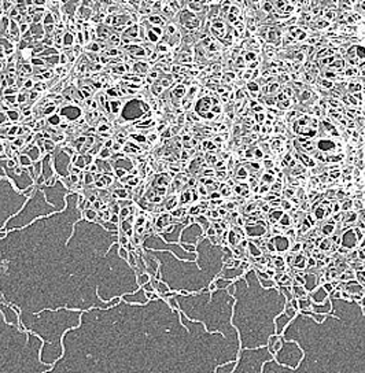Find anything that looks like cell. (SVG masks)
<instances>
[{
    "label": "cell",
    "mask_w": 365,
    "mask_h": 373,
    "mask_svg": "<svg viewBox=\"0 0 365 373\" xmlns=\"http://www.w3.org/2000/svg\"><path fill=\"white\" fill-rule=\"evenodd\" d=\"M180 22L188 30H195L201 26V21L198 19L196 15L189 10H182L180 13Z\"/></svg>",
    "instance_id": "cell-1"
},
{
    "label": "cell",
    "mask_w": 365,
    "mask_h": 373,
    "mask_svg": "<svg viewBox=\"0 0 365 373\" xmlns=\"http://www.w3.org/2000/svg\"><path fill=\"white\" fill-rule=\"evenodd\" d=\"M209 30H210V33H213V34H214V36L217 37V39H220V40H222V39H224V37L226 36V34H228V30H226L225 22H224L222 19H220V18H216V19L211 21Z\"/></svg>",
    "instance_id": "cell-2"
},
{
    "label": "cell",
    "mask_w": 365,
    "mask_h": 373,
    "mask_svg": "<svg viewBox=\"0 0 365 373\" xmlns=\"http://www.w3.org/2000/svg\"><path fill=\"white\" fill-rule=\"evenodd\" d=\"M287 30H288V34H290L293 39L297 40V41H303V40H306L307 36H309V34L306 33V30H303L302 28H299L298 25L288 26Z\"/></svg>",
    "instance_id": "cell-3"
},
{
    "label": "cell",
    "mask_w": 365,
    "mask_h": 373,
    "mask_svg": "<svg viewBox=\"0 0 365 373\" xmlns=\"http://www.w3.org/2000/svg\"><path fill=\"white\" fill-rule=\"evenodd\" d=\"M318 148L323 151V152H331V151H334V148H335L336 145V143L334 140H328V139H321V140L318 141Z\"/></svg>",
    "instance_id": "cell-4"
},
{
    "label": "cell",
    "mask_w": 365,
    "mask_h": 373,
    "mask_svg": "<svg viewBox=\"0 0 365 373\" xmlns=\"http://www.w3.org/2000/svg\"><path fill=\"white\" fill-rule=\"evenodd\" d=\"M247 91H249L250 96H253V97H259V96H261V93H259L261 88H259V85L255 83L254 80L247 83Z\"/></svg>",
    "instance_id": "cell-5"
},
{
    "label": "cell",
    "mask_w": 365,
    "mask_h": 373,
    "mask_svg": "<svg viewBox=\"0 0 365 373\" xmlns=\"http://www.w3.org/2000/svg\"><path fill=\"white\" fill-rule=\"evenodd\" d=\"M313 25H314V28H316V29H328V28L331 26V22H329V21H327V19H324L323 17H320V18H316V19H314Z\"/></svg>",
    "instance_id": "cell-6"
},
{
    "label": "cell",
    "mask_w": 365,
    "mask_h": 373,
    "mask_svg": "<svg viewBox=\"0 0 365 373\" xmlns=\"http://www.w3.org/2000/svg\"><path fill=\"white\" fill-rule=\"evenodd\" d=\"M321 17L324 18V19L332 22L334 19H336V13L334 11V8H331V7H327V8H324V11L321 13Z\"/></svg>",
    "instance_id": "cell-7"
},
{
    "label": "cell",
    "mask_w": 365,
    "mask_h": 373,
    "mask_svg": "<svg viewBox=\"0 0 365 373\" xmlns=\"http://www.w3.org/2000/svg\"><path fill=\"white\" fill-rule=\"evenodd\" d=\"M354 51H355V56L360 60H365V45L357 44V45H354Z\"/></svg>",
    "instance_id": "cell-8"
},
{
    "label": "cell",
    "mask_w": 365,
    "mask_h": 373,
    "mask_svg": "<svg viewBox=\"0 0 365 373\" xmlns=\"http://www.w3.org/2000/svg\"><path fill=\"white\" fill-rule=\"evenodd\" d=\"M148 21L154 26H163L165 25V19H162V17H159V15H151Z\"/></svg>",
    "instance_id": "cell-9"
},
{
    "label": "cell",
    "mask_w": 365,
    "mask_h": 373,
    "mask_svg": "<svg viewBox=\"0 0 365 373\" xmlns=\"http://www.w3.org/2000/svg\"><path fill=\"white\" fill-rule=\"evenodd\" d=\"M262 11H264L265 14H272L274 11V6L272 1H269V0H265L264 3H262Z\"/></svg>",
    "instance_id": "cell-10"
},
{
    "label": "cell",
    "mask_w": 365,
    "mask_h": 373,
    "mask_svg": "<svg viewBox=\"0 0 365 373\" xmlns=\"http://www.w3.org/2000/svg\"><path fill=\"white\" fill-rule=\"evenodd\" d=\"M347 87H349V91H350L351 93H357V92H361V91H362V84L361 83H354V81H351Z\"/></svg>",
    "instance_id": "cell-11"
},
{
    "label": "cell",
    "mask_w": 365,
    "mask_h": 373,
    "mask_svg": "<svg viewBox=\"0 0 365 373\" xmlns=\"http://www.w3.org/2000/svg\"><path fill=\"white\" fill-rule=\"evenodd\" d=\"M279 83H273V84H270V85H268V87H265L264 88V93H266V95H270V93H276L279 91Z\"/></svg>",
    "instance_id": "cell-12"
},
{
    "label": "cell",
    "mask_w": 365,
    "mask_h": 373,
    "mask_svg": "<svg viewBox=\"0 0 365 373\" xmlns=\"http://www.w3.org/2000/svg\"><path fill=\"white\" fill-rule=\"evenodd\" d=\"M235 78H236L235 72H226V73H224V76H222V81H224V83H233Z\"/></svg>",
    "instance_id": "cell-13"
},
{
    "label": "cell",
    "mask_w": 365,
    "mask_h": 373,
    "mask_svg": "<svg viewBox=\"0 0 365 373\" xmlns=\"http://www.w3.org/2000/svg\"><path fill=\"white\" fill-rule=\"evenodd\" d=\"M339 7H342L346 13H350L353 10V3H351V0H342L339 3Z\"/></svg>",
    "instance_id": "cell-14"
},
{
    "label": "cell",
    "mask_w": 365,
    "mask_h": 373,
    "mask_svg": "<svg viewBox=\"0 0 365 373\" xmlns=\"http://www.w3.org/2000/svg\"><path fill=\"white\" fill-rule=\"evenodd\" d=\"M320 85L323 88H325V89H331L334 88V84L332 81H328V78H320Z\"/></svg>",
    "instance_id": "cell-15"
},
{
    "label": "cell",
    "mask_w": 365,
    "mask_h": 373,
    "mask_svg": "<svg viewBox=\"0 0 365 373\" xmlns=\"http://www.w3.org/2000/svg\"><path fill=\"white\" fill-rule=\"evenodd\" d=\"M228 14H233V15H238V17H239V15L242 14V11H240L239 6H236V4H232V6H231V8H229V13H228Z\"/></svg>",
    "instance_id": "cell-16"
},
{
    "label": "cell",
    "mask_w": 365,
    "mask_h": 373,
    "mask_svg": "<svg viewBox=\"0 0 365 373\" xmlns=\"http://www.w3.org/2000/svg\"><path fill=\"white\" fill-rule=\"evenodd\" d=\"M166 32H168L169 34H177L178 33L177 28H176V25L174 24H168V26H166Z\"/></svg>",
    "instance_id": "cell-17"
},
{
    "label": "cell",
    "mask_w": 365,
    "mask_h": 373,
    "mask_svg": "<svg viewBox=\"0 0 365 373\" xmlns=\"http://www.w3.org/2000/svg\"><path fill=\"white\" fill-rule=\"evenodd\" d=\"M323 233L327 235V236H328V235H332V233H334V225H332V224L325 225V226L323 228Z\"/></svg>",
    "instance_id": "cell-18"
},
{
    "label": "cell",
    "mask_w": 365,
    "mask_h": 373,
    "mask_svg": "<svg viewBox=\"0 0 365 373\" xmlns=\"http://www.w3.org/2000/svg\"><path fill=\"white\" fill-rule=\"evenodd\" d=\"M335 77H336V72H332V70H325V72H324V78L334 80Z\"/></svg>",
    "instance_id": "cell-19"
},
{
    "label": "cell",
    "mask_w": 365,
    "mask_h": 373,
    "mask_svg": "<svg viewBox=\"0 0 365 373\" xmlns=\"http://www.w3.org/2000/svg\"><path fill=\"white\" fill-rule=\"evenodd\" d=\"M63 41H65V44H66V45H70V44L73 43V34L66 33V34H65V37H63Z\"/></svg>",
    "instance_id": "cell-20"
},
{
    "label": "cell",
    "mask_w": 365,
    "mask_h": 373,
    "mask_svg": "<svg viewBox=\"0 0 365 373\" xmlns=\"http://www.w3.org/2000/svg\"><path fill=\"white\" fill-rule=\"evenodd\" d=\"M226 18H228V21H229L232 25H235L236 22L239 21V17H238V15H233V14H228L226 15Z\"/></svg>",
    "instance_id": "cell-21"
},
{
    "label": "cell",
    "mask_w": 365,
    "mask_h": 373,
    "mask_svg": "<svg viewBox=\"0 0 365 373\" xmlns=\"http://www.w3.org/2000/svg\"><path fill=\"white\" fill-rule=\"evenodd\" d=\"M44 24H54V18H52V14H51V13L47 14L45 19H44Z\"/></svg>",
    "instance_id": "cell-22"
},
{
    "label": "cell",
    "mask_w": 365,
    "mask_h": 373,
    "mask_svg": "<svg viewBox=\"0 0 365 373\" xmlns=\"http://www.w3.org/2000/svg\"><path fill=\"white\" fill-rule=\"evenodd\" d=\"M28 29H29V25H28V24L19 25V33H25V32H26Z\"/></svg>",
    "instance_id": "cell-23"
},
{
    "label": "cell",
    "mask_w": 365,
    "mask_h": 373,
    "mask_svg": "<svg viewBox=\"0 0 365 373\" xmlns=\"http://www.w3.org/2000/svg\"><path fill=\"white\" fill-rule=\"evenodd\" d=\"M283 92L284 93H286V96H290V97H291V96H293V89H291V88H288V87H286V88H284V89H283Z\"/></svg>",
    "instance_id": "cell-24"
},
{
    "label": "cell",
    "mask_w": 365,
    "mask_h": 373,
    "mask_svg": "<svg viewBox=\"0 0 365 373\" xmlns=\"http://www.w3.org/2000/svg\"><path fill=\"white\" fill-rule=\"evenodd\" d=\"M264 118H265L264 113H257V114H255V119H257V122H261Z\"/></svg>",
    "instance_id": "cell-25"
},
{
    "label": "cell",
    "mask_w": 365,
    "mask_h": 373,
    "mask_svg": "<svg viewBox=\"0 0 365 373\" xmlns=\"http://www.w3.org/2000/svg\"><path fill=\"white\" fill-rule=\"evenodd\" d=\"M279 80H280L281 83H286L287 80H290V76H288V74H280V76H279Z\"/></svg>",
    "instance_id": "cell-26"
},
{
    "label": "cell",
    "mask_w": 365,
    "mask_h": 373,
    "mask_svg": "<svg viewBox=\"0 0 365 373\" xmlns=\"http://www.w3.org/2000/svg\"><path fill=\"white\" fill-rule=\"evenodd\" d=\"M281 219H283V221H280V222L283 224V225H287V224H290V215H287V214H286V215H283V217H281Z\"/></svg>",
    "instance_id": "cell-27"
},
{
    "label": "cell",
    "mask_w": 365,
    "mask_h": 373,
    "mask_svg": "<svg viewBox=\"0 0 365 373\" xmlns=\"http://www.w3.org/2000/svg\"><path fill=\"white\" fill-rule=\"evenodd\" d=\"M158 49H159V51H163V52H165V51H168V45H166V44H159V45H158Z\"/></svg>",
    "instance_id": "cell-28"
},
{
    "label": "cell",
    "mask_w": 365,
    "mask_h": 373,
    "mask_svg": "<svg viewBox=\"0 0 365 373\" xmlns=\"http://www.w3.org/2000/svg\"><path fill=\"white\" fill-rule=\"evenodd\" d=\"M350 206H351V202H345V203L342 204V208H343V210H347Z\"/></svg>",
    "instance_id": "cell-29"
},
{
    "label": "cell",
    "mask_w": 365,
    "mask_h": 373,
    "mask_svg": "<svg viewBox=\"0 0 365 373\" xmlns=\"http://www.w3.org/2000/svg\"><path fill=\"white\" fill-rule=\"evenodd\" d=\"M273 191H276V189H281V183H274L273 184Z\"/></svg>",
    "instance_id": "cell-30"
},
{
    "label": "cell",
    "mask_w": 365,
    "mask_h": 373,
    "mask_svg": "<svg viewBox=\"0 0 365 373\" xmlns=\"http://www.w3.org/2000/svg\"><path fill=\"white\" fill-rule=\"evenodd\" d=\"M265 166H266V167H272V160H270V159H268V160L265 159Z\"/></svg>",
    "instance_id": "cell-31"
},
{
    "label": "cell",
    "mask_w": 365,
    "mask_h": 373,
    "mask_svg": "<svg viewBox=\"0 0 365 373\" xmlns=\"http://www.w3.org/2000/svg\"><path fill=\"white\" fill-rule=\"evenodd\" d=\"M361 8H362V10H365V0H362V1H361Z\"/></svg>",
    "instance_id": "cell-32"
},
{
    "label": "cell",
    "mask_w": 365,
    "mask_h": 373,
    "mask_svg": "<svg viewBox=\"0 0 365 373\" xmlns=\"http://www.w3.org/2000/svg\"><path fill=\"white\" fill-rule=\"evenodd\" d=\"M251 1H253V4H254V3H259L261 0H251Z\"/></svg>",
    "instance_id": "cell-33"
}]
</instances>
